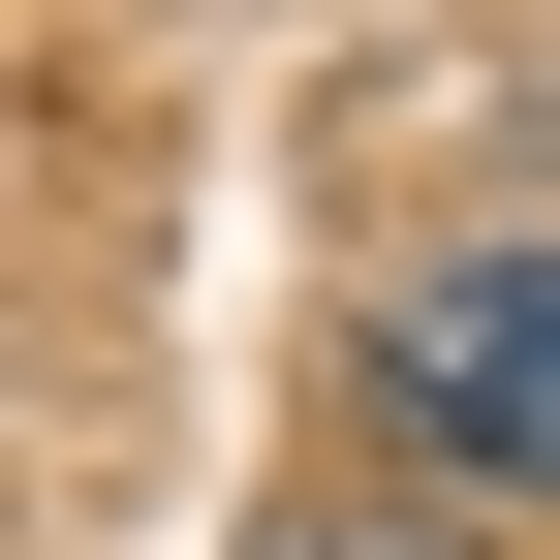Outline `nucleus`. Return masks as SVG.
Instances as JSON below:
<instances>
[{"mask_svg":"<svg viewBox=\"0 0 560 560\" xmlns=\"http://www.w3.org/2000/svg\"><path fill=\"white\" fill-rule=\"evenodd\" d=\"M405 436H436L467 499H560V249L405 280Z\"/></svg>","mask_w":560,"mask_h":560,"instance_id":"f257e3e1","label":"nucleus"},{"mask_svg":"<svg viewBox=\"0 0 560 560\" xmlns=\"http://www.w3.org/2000/svg\"><path fill=\"white\" fill-rule=\"evenodd\" d=\"M280 560H436V529H280Z\"/></svg>","mask_w":560,"mask_h":560,"instance_id":"f03ea898","label":"nucleus"}]
</instances>
